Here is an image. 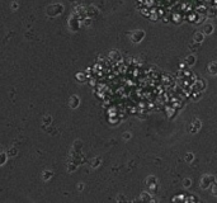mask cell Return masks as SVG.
Wrapping results in <instances>:
<instances>
[{
	"mask_svg": "<svg viewBox=\"0 0 217 203\" xmlns=\"http://www.w3.org/2000/svg\"><path fill=\"white\" fill-rule=\"evenodd\" d=\"M208 69H209V72H211L212 75H216L217 74V63L216 62H212L211 65L208 66Z\"/></svg>",
	"mask_w": 217,
	"mask_h": 203,
	"instance_id": "1",
	"label": "cell"
},
{
	"mask_svg": "<svg viewBox=\"0 0 217 203\" xmlns=\"http://www.w3.org/2000/svg\"><path fill=\"white\" fill-rule=\"evenodd\" d=\"M212 31H213V27H212V24H206L205 27H203V32H205L206 34H209V33H212Z\"/></svg>",
	"mask_w": 217,
	"mask_h": 203,
	"instance_id": "2",
	"label": "cell"
},
{
	"mask_svg": "<svg viewBox=\"0 0 217 203\" xmlns=\"http://www.w3.org/2000/svg\"><path fill=\"white\" fill-rule=\"evenodd\" d=\"M202 38H203L202 33H196V34H194V41H196V42H202Z\"/></svg>",
	"mask_w": 217,
	"mask_h": 203,
	"instance_id": "3",
	"label": "cell"
},
{
	"mask_svg": "<svg viewBox=\"0 0 217 203\" xmlns=\"http://www.w3.org/2000/svg\"><path fill=\"white\" fill-rule=\"evenodd\" d=\"M184 185H186V187H189V185H190V180H189V179H188V180H184Z\"/></svg>",
	"mask_w": 217,
	"mask_h": 203,
	"instance_id": "4",
	"label": "cell"
}]
</instances>
